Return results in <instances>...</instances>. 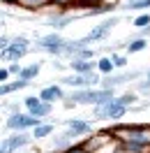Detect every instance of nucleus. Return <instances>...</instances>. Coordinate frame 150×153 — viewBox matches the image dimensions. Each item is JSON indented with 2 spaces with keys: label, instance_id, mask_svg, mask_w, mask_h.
Segmentation results:
<instances>
[{
  "label": "nucleus",
  "instance_id": "1",
  "mask_svg": "<svg viewBox=\"0 0 150 153\" xmlns=\"http://www.w3.org/2000/svg\"><path fill=\"white\" fill-rule=\"evenodd\" d=\"M113 93L111 91H81V93H74L72 100L74 102H93V105H109L113 102Z\"/></svg>",
  "mask_w": 150,
  "mask_h": 153
},
{
  "label": "nucleus",
  "instance_id": "2",
  "mask_svg": "<svg viewBox=\"0 0 150 153\" xmlns=\"http://www.w3.org/2000/svg\"><path fill=\"white\" fill-rule=\"evenodd\" d=\"M122 114H125V107L118 105L115 100L109 105H97V111H95L97 118H120Z\"/></svg>",
  "mask_w": 150,
  "mask_h": 153
},
{
  "label": "nucleus",
  "instance_id": "3",
  "mask_svg": "<svg viewBox=\"0 0 150 153\" xmlns=\"http://www.w3.org/2000/svg\"><path fill=\"white\" fill-rule=\"evenodd\" d=\"M26 105H28L30 114H35V116H44V114L51 111V105H49V102H39L37 97H28Z\"/></svg>",
  "mask_w": 150,
  "mask_h": 153
},
{
  "label": "nucleus",
  "instance_id": "4",
  "mask_svg": "<svg viewBox=\"0 0 150 153\" xmlns=\"http://www.w3.org/2000/svg\"><path fill=\"white\" fill-rule=\"evenodd\" d=\"M26 144H28V137H26V134H14V137H10L7 142L2 144V153H12L14 149L26 146Z\"/></svg>",
  "mask_w": 150,
  "mask_h": 153
},
{
  "label": "nucleus",
  "instance_id": "5",
  "mask_svg": "<svg viewBox=\"0 0 150 153\" xmlns=\"http://www.w3.org/2000/svg\"><path fill=\"white\" fill-rule=\"evenodd\" d=\"M28 125H35V118L32 116H12L7 118V128H28Z\"/></svg>",
  "mask_w": 150,
  "mask_h": 153
},
{
  "label": "nucleus",
  "instance_id": "6",
  "mask_svg": "<svg viewBox=\"0 0 150 153\" xmlns=\"http://www.w3.org/2000/svg\"><path fill=\"white\" fill-rule=\"evenodd\" d=\"M39 47H44V49H51V51H62V39L56 37V35H49V37H44L42 42H39Z\"/></svg>",
  "mask_w": 150,
  "mask_h": 153
},
{
  "label": "nucleus",
  "instance_id": "7",
  "mask_svg": "<svg viewBox=\"0 0 150 153\" xmlns=\"http://www.w3.org/2000/svg\"><path fill=\"white\" fill-rule=\"evenodd\" d=\"M65 84H72V86H85V84H95L97 76H90V74H83V76H67L62 79Z\"/></svg>",
  "mask_w": 150,
  "mask_h": 153
},
{
  "label": "nucleus",
  "instance_id": "8",
  "mask_svg": "<svg viewBox=\"0 0 150 153\" xmlns=\"http://www.w3.org/2000/svg\"><path fill=\"white\" fill-rule=\"evenodd\" d=\"M60 95H62V91L58 86H51V88H44V91H42L39 100H42V102H51V100H56V97H60Z\"/></svg>",
  "mask_w": 150,
  "mask_h": 153
},
{
  "label": "nucleus",
  "instance_id": "9",
  "mask_svg": "<svg viewBox=\"0 0 150 153\" xmlns=\"http://www.w3.org/2000/svg\"><path fill=\"white\" fill-rule=\"evenodd\" d=\"M26 47H28V44H26L23 39H16V44H14V47H7V49H5V53H7L10 58H19L21 53L26 51Z\"/></svg>",
  "mask_w": 150,
  "mask_h": 153
},
{
  "label": "nucleus",
  "instance_id": "10",
  "mask_svg": "<svg viewBox=\"0 0 150 153\" xmlns=\"http://www.w3.org/2000/svg\"><path fill=\"white\" fill-rule=\"evenodd\" d=\"M113 23H115V21H106V23H104V26H97V28L93 30V33H90V35H88V42H93V39H97V37H104V35H106V30L111 28Z\"/></svg>",
  "mask_w": 150,
  "mask_h": 153
},
{
  "label": "nucleus",
  "instance_id": "11",
  "mask_svg": "<svg viewBox=\"0 0 150 153\" xmlns=\"http://www.w3.org/2000/svg\"><path fill=\"white\" fill-rule=\"evenodd\" d=\"M69 128L74 130L72 134H81V132H88V130H90V125L83 123V121H72V123H69Z\"/></svg>",
  "mask_w": 150,
  "mask_h": 153
},
{
  "label": "nucleus",
  "instance_id": "12",
  "mask_svg": "<svg viewBox=\"0 0 150 153\" xmlns=\"http://www.w3.org/2000/svg\"><path fill=\"white\" fill-rule=\"evenodd\" d=\"M37 72H39L37 65H30V67H26V70H21V76H23V81H28V79H32Z\"/></svg>",
  "mask_w": 150,
  "mask_h": 153
},
{
  "label": "nucleus",
  "instance_id": "13",
  "mask_svg": "<svg viewBox=\"0 0 150 153\" xmlns=\"http://www.w3.org/2000/svg\"><path fill=\"white\" fill-rule=\"evenodd\" d=\"M49 132H51V125H37L35 128V137H44Z\"/></svg>",
  "mask_w": 150,
  "mask_h": 153
},
{
  "label": "nucleus",
  "instance_id": "14",
  "mask_svg": "<svg viewBox=\"0 0 150 153\" xmlns=\"http://www.w3.org/2000/svg\"><path fill=\"white\" fill-rule=\"evenodd\" d=\"M72 65H74V70H79V72H88V70H90V65H88V63H81V60H74Z\"/></svg>",
  "mask_w": 150,
  "mask_h": 153
},
{
  "label": "nucleus",
  "instance_id": "15",
  "mask_svg": "<svg viewBox=\"0 0 150 153\" xmlns=\"http://www.w3.org/2000/svg\"><path fill=\"white\" fill-rule=\"evenodd\" d=\"M134 23H136L139 28H143V26H148V23H150V16H148V14H143V16H139V19L134 21Z\"/></svg>",
  "mask_w": 150,
  "mask_h": 153
},
{
  "label": "nucleus",
  "instance_id": "16",
  "mask_svg": "<svg viewBox=\"0 0 150 153\" xmlns=\"http://www.w3.org/2000/svg\"><path fill=\"white\" fill-rule=\"evenodd\" d=\"M143 47H146V42H143V39H139V42H132V44H129V51H141Z\"/></svg>",
  "mask_w": 150,
  "mask_h": 153
},
{
  "label": "nucleus",
  "instance_id": "17",
  "mask_svg": "<svg viewBox=\"0 0 150 153\" xmlns=\"http://www.w3.org/2000/svg\"><path fill=\"white\" fill-rule=\"evenodd\" d=\"M111 60H99V70H102V72H109V70H111Z\"/></svg>",
  "mask_w": 150,
  "mask_h": 153
},
{
  "label": "nucleus",
  "instance_id": "18",
  "mask_svg": "<svg viewBox=\"0 0 150 153\" xmlns=\"http://www.w3.org/2000/svg\"><path fill=\"white\" fill-rule=\"evenodd\" d=\"M132 100H134V95H125V97H120V100H115V102H118V105H122V107H125V105H129Z\"/></svg>",
  "mask_w": 150,
  "mask_h": 153
},
{
  "label": "nucleus",
  "instance_id": "19",
  "mask_svg": "<svg viewBox=\"0 0 150 153\" xmlns=\"http://www.w3.org/2000/svg\"><path fill=\"white\" fill-rule=\"evenodd\" d=\"M42 2H46V0H23V5H30V7H37Z\"/></svg>",
  "mask_w": 150,
  "mask_h": 153
},
{
  "label": "nucleus",
  "instance_id": "20",
  "mask_svg": "<svg viewBox=\"0 0 150 153\" xmlns=\"http://www.w3.org/2000/svg\"><path fill=\"white\" fill-rule=\"evenodd\" d=\"M113 65H125V58L122 56H113Z\"/></svg>",
  "mask_w": 150,
  "mask_h": 153
},
{
  "label": "nucleus",
  "instance_id": "21",
  "mask_svg": "<svg viewBox=\"0 0 150 153\" xmlns=\"http://www.w3.org/2000/svg\"><path fill=\"white\" fill-rule=\"evenodd\" d=\"M146 86H150V74H148V81H146Z\"/></svg>",
  "mask_w": 150,
  "mask_h": 153
},
{
  "label": "nucleus",
  "instance_id": "22",
  "mask_svg": "<svg viewBox=\"0 0 150 153\" xmlns=\"http://www.w3.org/2000/svg\"><path fill=\"white\" fill-rule=\"evenodd\" d=\"M7 2H16V0H7Z\"/></svg>",
  "mask_w": 150,
  "mask_h": 153
},
{
  "label": "nucleus",
  "instance_id": "23",
  "mask_svg": "<svg viewBox=\"0 0 150 153\" xmlns=\"http://www.w3.org/2000/svg\"><path fill=\"white\" fill-rule=\"evenodd\" d=\"M76 153H83V151H76Z\"/></svg>",
  "mask_w": 150,
  "mask_h": 153
},
{
  "label": "nucleus",
  "instance_id": "24",
  "mask_svg": "<svg viewBox=\"0 0 150 153\" xmlns=\"http://www.w3.org/2000/svg\"><path fill=\"white\" fill-rule=\"evenodd\" d=\"M62 2H65V0H62Z\"/></svg>",
  "mask_w": 150,
  "mask_h": 153
}]
</instances>
